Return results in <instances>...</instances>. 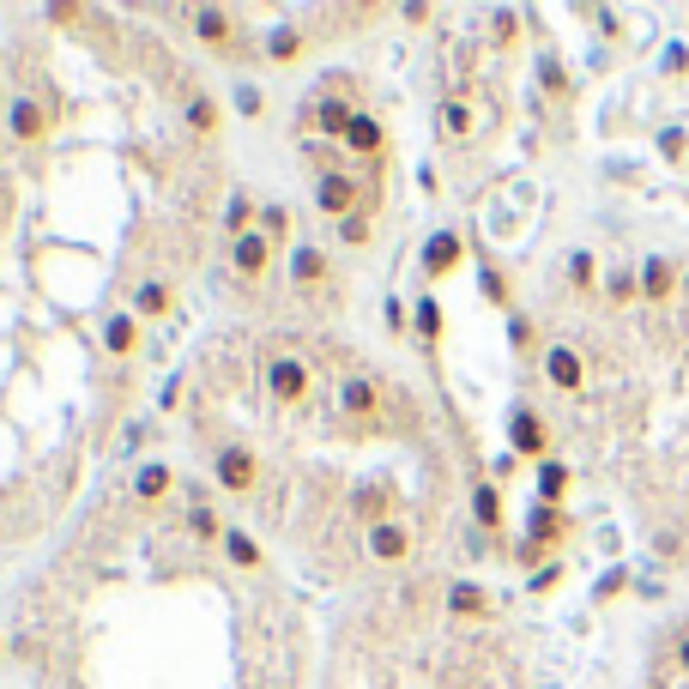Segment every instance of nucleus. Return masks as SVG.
I'll return each instance as SVG.
<instances>
[{"label": "nucleus", "mask_w": 689, "mask_h": 689, "mask_svg": "<svg viewBox=\"0 0 689 689\" xmlns=\"http://www.w3.org/2000/svg\"><path fill=\"white\" fill-rule=\"evenodd\" d=\"M515 471H520V454H496L484 478H490V484H508V478H515Z\"/></svg>", "instance_id": "42"}, {"label": "nucleus", "mask_w": 689, "mask_h": 689, "mask_svg": "<svg viewBox=\"0 0 689 689\" xmlns=\"http://www.w3.org/2000/svg\"><path fill=\"white\" fill-rule=\"evenodd\" d=\"M471 134H478V109H471V97H442V104H436V139L466 146Z\"/></svg>", "instance_id": "15"}, {"label": "nucleus", "mask_w": 689, "mask_h": 689, "mask_svg": "<svg viewBox=\"0 0 689 689\" xmlns=\"http://www.w3.org/2000/svg\"><path fill=\"white\" fill-rule=\"evenodd\" d=\"M556 581H563V563H551V569H532L527 593H556Z\"/></svg>", "instance_id": "41"}, {"label": "nucleus", "mask_w": 689, "mask_h": 689, "mask_svg": "<svg viewBox=\"0 0 689 689\" xmlns=\"http://www.w3.org/2000/svg\"><path fill=\"white\" fill-rule=\"evenodd\" d=\"M532 484H539V502H551V508H563L569 502V490H574V471H569V459H539L532 466Z\"/></svg>", "instance_id": "21"}, {"label": "nucleus", "mask_w": 689, "mask_h": 689, "mask_svg": "<svg viewBox=\"0 0 689 689\" xmlns=\"http://www.w3.org/2000/svg\"><path fill=\"white\" fill-rule=\"evenodd\" d=\"M388 333H412V303L388 297Z\"/></svg>", "instance_id": "39"}, {"label": "nucleus", "mask_w": 689, "mask_h": 689, "mask_svg": "<svg viewBox=\"0 0 689 689\" xmlns=\"http://www.w3.org/2000/svg\"><path fill=\"white\" fill-rule=\"evenodd\" d=\"M339 146L351 151L357 163H381V151H388V127H381V115L357 109V115H351V127H344V139H339Z\"/></svg>", "instance_id": "10"}, {"label": "nucleus", "mask_w": 689, "mask_h": 689, "mask_svg": "<svg viewBox=\"0 0 689 689\" xmlns=\"http://www.w3.org/2000/svg\"><path fill=\"white\" fill-rule=\"evenodd\" d=\"M671 666L689 678V629H678V642H671Z\"/></svg>", "instance_id": "44"}, {"label": "nucleus", "mask_w": 689, "mask_h": 689, "mask_svg": "<svg viewBox=\"0 0 689 689\" xmlns=\"http://www.w3.org/2000/svg\"><path fill=\"white\" fill-rule=\"evenodd\" d=\"M290 224H297V212H290L285 200H278V206H261V219H254V230H261L273 248H297V242H290Z\"/></svg>", "instance_id": "28"}, {"label": "nucleus", "mask_w": 689, "mask_h": 689, "mask_svg": "<svg viewBox=\"0 0 689 689\" xmlns=\"http://www.w3.org/2000/svg\"><path fill=\"white\" fill-rule=\"evenodd\" d=\"M261 49H266V61H278V67H290V61L309 49V31L303 24H273V31L261 36Z\"/></svg>", "instance_id": "23"}, {"label": "nucleus", "mask_w": 689, "mask_h": 689, "mask_svg": "<svg viewBox=\"0 0 689 689\" xmlns=\"http://www.w3.org/2000/svg\"><path fill=\"white\" fill-rule=\"evenodd\" d=\"M539 85H544L551 97H569V73H563V61H556V55L539 61Z\"/></svg>", "instance_id": "37"}, {"label": "nucleus", "mask_w": 689, "mask_h": 689, "mask_svg": "<svg viewBox=\"0 0 689 689\" xmlns=\"http://www.w3.org/2000/svg\"><path fill=\"white\" fill-rule=\"evenodd\" d=\"M417 188H424V194H442V176L424 163V170H417Z\"/></svg>", "instance_id": "48"}, {"label": "nucleus", "mask_w": 689, "mask_h": 689, "mask_svg": "<svg viewBox=\"0 0 689 689\" xmlns=\"http://www.w3.org/2000/svg\"><path fill=\"white\" fill-rule=\"evenodd\" d=\"M224 532H230V520L219 515V508H206V502L188 508V539L194 544H224Z\"/></svg>", "instance_id": "27"}, {"label": "nucleus", "mask_w": 689, "mask_h": 689, "mask_svg": "<svg viewBox=\"0 0 689 689\" xmlns=\"http://www.w3.org/2000/svg\"><path fill=\"white\" fill-rule=\"evenodd\" d=\"M659 151H666V158H671V163H678V158H683V134H678V127H671V134H659Z\"/></svg>", "instance_id": "46"}, {"label": "nucleus", "mask_w": 689, "mask_h": 689, "mask_svg": "<svg viewBox=\"0 0 689 689\" xmlns=\"http://www.w3.org/2000/svg\"><path fill=\"white\" fill-rule=\"evenodd\" d=\"M254 219H261V206H254L248 194H230L224 200V242H236V236H248Z\"/></svg>", "instance_id": "30"}, {"label": "nucleus", "mask_w": 689, "mask_h": 689, "mask_svg": "<svg viewBox=\"0 0 689 689\" xmlns=\"http://www.w3.org/2000/svg\"><path fill=\"white\" fill-rule=\"evenodd\" d=\"M508 454L532 459V466L551 459V424H544L532 405H515V412H508Z\"/></svg>", "instance_id": "6"}, {"label": "nucleus", "mask_w": 689, "mask_h": 689, "mask_svg": "<svg viewBox=\"0 0 689 689\" xmlns=\"http://www.w3.org/2000/svg\"><path fill=\"white\" fill-rule=\"evenodd\" d=\"M134 315H139V321L170 315V285H163V278H139V285H134Z\"/></svg>", "instance_id": "29"}, {"label": "nucleus", "mask_w": 689, "mask_h": 689, "mask_svg": "<svg viewBox=\"0 0 689 689\" xmlns=\"http://www.w3.org/2000/svg\"><path fill=\"white\" fill-rule=\"evenodd\" d=\"M363 551H369V563H381V569H393V563H405L412 556V527L405 520H375V527H363Z\"/></svg>", "instance_id": "7"}, {"label": "nucleus", "mask_w": 689, "mask_h": 689, "mask_svg": "<svg viewBox=\"0 0 689 689\" xmlns=\"http://www.w3.org/2000/svg\"><path fill=\"white\" fill-rule=\"evenodd\" d=\"M0 659H7V635H0Z\"/></svg>", "instance_id": "50"}, {"label": "nucleus", "mask_w": 689, "mask_h": 689, "mask_svg": "<svg viewBox=\"0 0 689 689\" xmlns=\"http://www.w3.org/2000/svg\"><path fill=\"white\" fill-rule=\"evenodd\" d=\"M623 581H629V574H623V569H611V574H605V581H598V598H611V593H617V586H623Z\"/></svg>", "instance_id": "47"}, {"label": "nucleus", "mask_w": 689, "mask_h": 689, "mask_svg": "<svg viewBox=\"0 0 689 689\" xmlns=\"http://www.w3.org/2000/svg\"><path fill=\"white\" fill-rule=\"evenodd\" d=\"M49 127H55V121H49V104H36L31 92H19V97L7 104V134L19 139V146H43Z\"/></svg>", "instance_id": "9"}, {"label": "nucleus", "mask_w": 689, "mask_h": 689, "mask_svg": "<svg viewBox=\"0 0 689 689\" xmlns=\"http://www.w3.org/2000/svg\"><path fill=\"white\" fill-rule=\"evenodd\" d=\"M146 442H151V424H134V430H127V436H121V448H127V454H139V448H146Z\"/></svg>", "instance_id": "45"}, {"label": "nucleus", "mask_w": 689, "mask_h": 689, "mask_svg": "<svg viewBox=\"0 0 689 689\" xmlns=\"http://www.w3.org/2000/svg\"><path fill=\"white\" fill-rule=\"evenodd\" d=\"M212 484H219L224 496H248L254 484H261V454H254L248 442H224V448L212 454Z\"/></svg>", "instance_id": "2"}, {"label": "nucleus", "mask_w": 689, "mask_h": 689, "mask_svg": "<svg viewBox=\"0 0 689 689\" xmlns=\"http://www.w3.org/2000/svg\"><path fill=\"white\" fill-rule=\"evenodd\" d=\"M544 381L556 393H581L586 388V357L574 344H544Z\"/></svg>", "instance_id": "13"}, {"label": "nucleus", "mask_w": 689, "mask_h": 689, "mask_svg": "<svg viewBox=\"0 0 689 689\" xmlns=\"http://www.w3.org/2000/svg\"><path fill=\"white\" fill-rule=\"evenodd\" d=\"M478 290H484V303L508 309V278H502V266H496V261H484V266H478Z\"/></svg>", "instance_id": "34"}, {"label": "nucleus", "mask_w": 689, "mask_h": 689, "mask_svg": "<svg viewBox=\"0 0 689 689\" xmlns=\"http://www.w3.org/2000/svg\"><path fill=\"white\" fill-rule=\"evenodd\" d=\"M671 290H678V266H671L666 254H654V261H642V303H666Z\"/></svg>", "instance_id": "24"}, {"label": "nucleus", "mask_w": 689, "mask_h": 689, "mask_svg": "<svg viewBox=\"0 0 689 689\" xmlns=\"http://www.w3.org/2000/svg\"><path fill=\"white\" fill-rule=\"evenodd\" d=\"M273 261H278V248L261 236V230H248V236L224 242V273L242 278V285H261V278L273 273Z\"/></svg>", "instance_id": "3"}, {"label": "nucleus", "mask_w": 689, "mask_h": 689, "mask_svg": "<svg viewBox=\"0 0 689 689\" xmlns=\"http://www.w3.org/2000/svg\"><path fill=\"white\" fill-rule=\"evenodd\" d=\"M490 36H496V49H515L520 43V12H496V19H490Z\"/></svg>", "instance_id": "36"}, {"label": "nucleus", "mask_w": 689, "mask_h": 689, "mask_svg": "<svg viewBox=\"0 0 689 689\" xmlns=\"http://www.w3.org/2000/svg\"><path fill=\"white\" fill-rule=\"evenodd\" d=\"M230 104H236V115H261L266 97H261V85H236V92H230Z\"/></svg>", "instance_id": "38"}, {"label": "nucleus", "mask_w": 689, "mask_h": 689, "mask_svg": "<svg viewBox=\"0 0 689 689\" xmlns=\"http://www.w3.org/2000/svg\"><path fill=\"white\" fill-rule=\"evenodd\" d=\"M97 339H104V357L127 363V357H139V344H146V321H139L134 309H115V315H104Z\"/></svg>", "instance_id": "8"}, {"label": "nucleus", "mask_w": 689, "mask_h": 689, "mask_svg": "<svg viewBox=\"0 0 689 689\" xmlns=\"http://www.w3.org/2000/svg\"><path fill=\"white\" fill-rule=\"evenodd\" d=\"M363 206V182H357L351 170H321L315 176V212H321V219H351V212Z\"/></svg>", "instance_id": "4"}, {"label": "nucleus", "mask_w": 689, "mask_h": 689, "mask_svg": "<svg viewBox=\"0 0 689 689\" xmlns=\"http://www.w3.org/2000/svg\"><path fill=\"white\" fill-rule=\"evenodd\" d=\"M188 31H194L206 49H219V55H224V49H236V19H230L224 7H194V12H188Z\"/></svg>", "instance_id": "16"}, {"label": "nucleus", "mask_w": 689, "mask_h": 689, "mask_svg": "<svg viewBox=\"0 0 689 689\" xmlns=\"http://www.w3.org/2000/svg\"><path fill=\"white\" fill-rule=\"evenodd\" d=\"M508 344H515V351H532V344H539V327H532V315H508Z\"/></svg>", "instance_id": "35"}, {"label": "nucleus", "mask_w": 689, "mask_h": 689, "mask_svg": "<svg viewBox=\"0 0 689 689\" xmlns=\"http://www.w3.org/2000/svg\"><path fill=\"white\" fill-rule=\"evenodd\" d=\"M182 393H188V381H182V375H163V388H158V405H163V412H176V405H182Z\"/></svg>", "instance_id": "40"}, {"label": "nucleus", "mask_w": 689, "mask_h": 689, "mask_svg": "<svg viewBox=\"0 0 689 689\" xmlns=\"http://www.w3.org/2000/svg\"><path fill=\"white\" fill-rule=\"evenodd\" d=\"M285 273L297 290H321L327 278H333V261H327V248H315V242H297V248L285 254Z\"/></svg>", "instance_id": "12"}, {"label": "nucleus", "mask_w": 689, "mask_h": 689, "mask_svg": "<svg viewBox=\"0 0 689 689\" xmlns=\"http://www.w3.org/2000/svg\"><path fill=\"white\" fill-rule=\"evenodd\" d=\"M400 19H405V24H430V19H436V7H430V0H405Z\"/></svg>", "instance_id": "43"}, {"label": "nucleus", "mask_w": 689, "mask_h": 689, "mask_svg": "<svg viewBox=\"0 0 689 689\" xmlns=\"http://www.w3.org/2000/svg\"><path fill=\"white\" fill-rule=\"evenodd\" d=\"M520 527H527V539H532V544H544V551L569 539V515H563V508H551V502H532Z\"/></svg>", "instance_id": "19"}, {"label": "nucleus", "mask_w": 689, "mask_h": 689, "mask_svg": "<svg viewBox=\"0 0 689 689\" xmlns=\"http://www.w3.org/2000/svg\"><path fill=\"white\" fill-rule=\"evenodd\" d=\"M442 611H448L454 623H484V617H490V593H484L478 581H448Z\"/></svg>", "instance_id": "17"}, {"label": "nucleus", "mask_w": 689, "mask_h": 689, "mask_svg": "<svg viewBox=\"0 0 689 689\" xmlns=\"http://www.w3.org/2000/svg\"><path fill=\"white\" fill-rule=\"evenodd\" d=\"M339 417H351V424L381 417V381L375 375H344L339 381Z\"/></svg>", "instance_id": "11"}, {"label": "nucleus", "mask_w": 689, "mask_h": 689, "mask_svg": "<svg viewBox=\"0 0 689 689\" xmlns=\"http://www.w3.org/2000/svg\"><path fill=\"white\" fill-rule=\"evenodd\" d=\"M176 484L170 459H134V502H163Z\"/></svg>", "instance_id": "18"}, {"label": "nucleus", "mask_w": 689, "mask_h": 689, "mask_svg": "<svg viewBox=\"0 0 689 689\" xmlns=\"http://www.w3.org/2000/svg\"><path fill=\"white\" fill-rule=\"evenodd\" d=\"M43 19H49V24H73V19H80V7H49Z\"/></svg>", "instance_id": "49"}, {"label": "nucleus", "mask_w": 689, "mask_h": 689, "mask_svg": "<svg viewBox=\"0 0 689 689\" xmlns=\"http://www.w3.org/2000/svg\"><path fill=\"white\" fill-rule=\"evenodd\" d=\"M442 333H448V309H442L436 290H417L412 297V339L424 344V351H436Z\"/></svg>", "instance_id": "14"}, {"label": "nucleus", "mask_w": 689, "mask_h": 689, "mask_svg": "<svg viewBox=\"0 0 689 689\" xmlns=\"http://www.w3.org/2000/svg\"><path fill=\"white\" fill-rule=\"evenodd\" d=\"M369 236H375V206H357L351 219H339V242H344V248H369Z\"/></svg>", "instance_id": "32"}, {"label": "nucleus", "mask_w": 689, "mask_h": 689, "mask_svg": "<svg viewBox=\"0 0 689 689\" xmlns=\"http://www.w3.org/2000/svg\"><path fill=\"white\" fill-rule=\"evenodd\" d=\"M351 115H357V104H344V97H321V104L309 109V121H315V134H327V139H344Z\"/></svg>", "instance_id": "26"}, {"label": "nucleus", "mask_w": 689, "mask_h": 689, "mask_svg": "<svg viewBox=\"0 0 689 689\" xmlns=\"http://www.w3.org/2000/svg\"><path fill=\"white\" fill-rule=\"evenodd\" d=\"M459 266H466V242H459V230H430L424 236V248H417V273L430 278V285H436V278H454Z\"/></svg>", "instance_id": "5"}, {"label": "nucleus", "mask_w": 689, "mask_h": 689, "mask_svg": "<svg viewBox=\"0 0 689 689\" xmlns=\"http://www.w3.org/2000/svg\"><path fill=\"white\" fill-rule=\"evenodd\" d=\"M569 290H581V297H586V290H605V273H598V261L586 248L569 254Z\"/></svg>", "instance_id": "31"}, {"label": "nucleus", "mask_w": 689, "mask_h": 689, "mask_svg": "<svg viewBox=\"0 0 689 689\" xmlns=\"http://www.w3.org/2000/svg\"><path fill=\"white\" fill-rule=\"evenodd\" d=\"M502 520H508V508H502V484L478 478V484H471V527H478V532H502Z\"/></svg>", "instance_id": "22"}, {"label": "nucleus", "mask_w": 689, "mask_h": 689, "mask_svg": "<svg viewBox=\"0 0 689 689\" xmlns=\"http://www.w3.org/2000/svg\"><path fill=\"white\" fill-rule=\"evenodd\" d=\"M219 551L230 556V569H242V574L266 569V551H261V539H248L242 527H230V532H224V544H219Z\"/></svg>", "instance_id": "25"}, {"label": "nucleus", "mask_w": 689, "mask_h": 689, "mask_svg": "<svg viewBox=\"0 0 689 689\" xmlns=\"http://www.w3.org/2000/svg\"><path fill=\"white\" fill-rule=\"evenodd\" d=\"M605 297L611 303H635V297H642V266H611V273H605Z\"/></svg>", "instance_id": "33"}, {"label": "nucleus", "mask_w": 689, "mask_h": 689, "mask_svg": "<svg viewBox=\"0 0 689 689\" xmlns=\"http://www.w3.org/2000/svg\"><path fill=\"white\" fill-rule=\"evenodd\" d=\"M261 381H266V400H273V405H285V412H297V405L309 400V388H315V369L303 363V357L278 351V357H266Z\"/></svg>", "instance_id": "1"}, {"label": "nucleus", "mask_w": 689, "mask_h": 689, "mask_svg": "<svg viewBox=\"0 0 689 689\" xmlns=\"http://www.w3.org/2000/svg\"><path fill=\"white\" fill-rule=\"evenodd\" d=\"M182 127H188L194 139H212V134L224 127V104H219L212 92H188V104H182Z\"/></svg>", "instance_id": "20"}]
</instances>
